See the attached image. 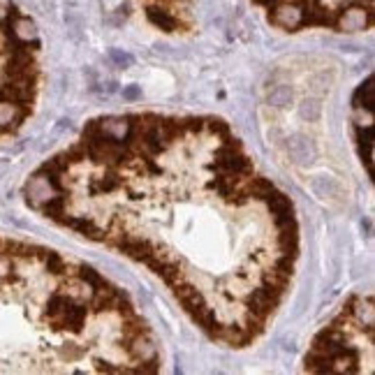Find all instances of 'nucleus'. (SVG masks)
<instances>
[{"mask_svg": "<svg viewBox=\"0 0 375 375\" xmlns=\"http://www.w3.org/2000/svg\"><path fill=\"white\" fill-rule=\"evenodd\" d=\"M23 199L56 227L144 266L229 350L264 338L301 255L292 199L218 116L91 118L28 174Z\"/></svg>", "mask_w": 375, "mask_h": 375, "instance_id": "obj_1", "label": "nucleus"}, {"mask_svg": "<svg viewBox=\"0 0 375 375\" xmlns=\"http://www.w3.org/2000/svg\"><path fill=\"white\" fill-rule=\"evenodd\" d=\"M160 368V341L127 292L88 262L0 229V373Z\"/></svg>", "mask_w": 375, "mask_h": 375, "instance_id": "obj_2", "label": "nucleus"}, {"mask_svg": "<svg viewBox=\"0 0 375 375\" xmlns=\"http://www.w3.org/2000/svg\"><path fill=\"white\" fill-rule=\"evenodd\" d=\"M42 91V40L35 21L0 0V141L28 123Z\"/></svg>", "mask_w": 375, "mask_h": 375, "instance_id": "obj_3", "label": "nucleus"}, {"mask_svg": "<svg viewBox=\"0 0 375 375\" xmlns=\"http://www.w3.org/2000/svg\"><path fill=\"white\" fill-rule=\"evenodd\" d=\"M373 297L354 292L312 336L303 368L308 373H373Z\"/></svg>", "mask_w": 375, "mask_h": 375, "instance_id": "obj_4", "label": "nucleus"}, {"mask_svg": "<svg viewBox=\"0 0 375 375\" xmlns=\"http://www.w3.org/2000/svg\"><path fill=\"white\" fill-rule=\"evenodd\" d=\"M266 12L273 28L301 32L322 28L333 32H366L373 26V0H252Z\"/></svg>", "mask_w": 375, "mask_h": 375, "instance_id": "obj_5", "label": "nucleus"}, {"mask_svg": "<svg viewBox=\"0 0 375 375\" xmlns=\"http://www.w3.org/2000/svg\"><path fill=\"white\" fill-rule=\"evenodd\" d=\"M352 135L357 144V153L361 165L366 167V176L371 178V165H373V130H375V107H373V74L366 77V81L359 83V88L352 95Z\"/></svg>", "mask_w": 375, "mask_h": 375, "instance_id": "obj_6", "label": "nucleus"}]
</instances>
